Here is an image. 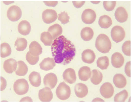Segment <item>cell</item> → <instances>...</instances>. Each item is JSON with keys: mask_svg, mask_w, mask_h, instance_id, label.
<instances>
[{"mask_svg": "<svg viewBox=\"0 0 131 102\" xmlns=\"http://www.w3.org/2000/svg\"><path fill=\"white\" fill-rule=\"evenodd\" d=\"M51 51L56 63L64 65L70 63L76 53L74 45L63 36L54 40L51 45Z\"/></svg>", "mask_w": 131, "mask_h": 102, "instance_id": "cell-1", "label": "cell"}, {"mask_svg": "<svg viewBox=\"0 0 131 102\" xmlns=\"http://www.w3.org/2000/svg\"><path fill=\"white\" fill-rule=\"evenodd\" d=\"M95 45L97 49L103 54L109 53L112 48V43L109 38L104 34H100L97 37Z\"/></svg>", "mask_w": 131, "mask_h": 102, "instance_id": "cell-2", "label": "cell"}, {"mask_svg": "<svg viewBox=\"0 0 131 102\" xmlns=\"http://www.w3.org/2000/svg\"><path fill=\"white\" fill-rule=\"evenodd\" d=\"M70 88L64 82L59 84L57 88L56 93L57 97L61 100H65L69 98L71 95Z\"/></svg>", "mask_w": 131, "mask_h": 102, "instance_id": "cell-3", "label": "cell"}, {"mask_svg": "<svg viewBox=\"0 0 131 102\" xmlns=\"http://www.w3.org/2000/svg\"><path fill=\"white\" fill-rule=\"evenodd\" d=\"M14 89L16 93L19 95L26 94L29 90L28 81L24 79L17 80L14 84Z\"/></svg>", "mask_w": 131, "mask_h": 102, "instance_id": "cell-4", "label": "cell"}, {"mask_svg": "<svg viewBox=\"0 0 131 102\" xmlns=\"http://www.w3.org/2000/svg\"><path fill=\"white\" fill-rule=\"evenodd\" d=\"M111 35L113 40L116 43H118L122 41L125 38L126 33L123 28L116 26L112 29Z\"/></svg>", "mask_w": 131, "mask_h": 102, "instance_id": "cell-5", "label": "cell"}, {"mask_svg": "<svg viewBox=\"0 0 131 102\" xmlns=\"http://www.w3.org/2000/svg\"><path fill=\"white\" fill-rule=\"evenodd\" d=\"M7 15L10 20L12 22H16L20 19L22 16V10L19 6H12L8 9Z\"/></svg>", "mask_w": 131, "mask_h": 102, "instance_id": "cell-6", "label": "cell"}, {"mask_svg": "<svg viewBox=\"0 0 131 102\" xmlns=\"http://www.w3.org/2000/svg\"><path fill=\"white\" fill-rule=\"evenodd\" d=\"M57 18V14L54 10L49 9L45 10L42 14V19L43 22L47 24L55 22Z\"/></svg>", "mask_w": 131, "mask_h": 102, "instance_id": "cell-7", "label": "cell"}, {"mask_svg": "<svg viewBox=\"0 0 131 102\" xmlns=\"http://www.w3.org/2000/svg\"><path fill=\"white\" fill-rule=\"evenodd\" d=\"M81 19L82 22L87 24L93 23L96 19V14L95 11L91 9L85 10L82 13Z\"/></svg>", "mask_w": 131, "mask_h": 102, "instance_id": "cell-8", "label": "cell"}, {"mask_svg": "<svg viewBox=\"0 0 131 102\" xmlns=\"http://www.w3.org/2000/svg\"><path fill=\"white\" fill-rule=\"evenodd\" d=\"M100 93L105 98H110L112 97L114 93V89L112 85L108 82L104 83L100 88Z\"/></svg>", "mask_w": 131, "mask_h": 102, "instance_id": "cell-9", "label": "cell"}, {"mask_svg": "<svg viewBox=\"0 0 131 102\" xmlns=\"http://www.w3.org/2000/svg\"><path fill=\"white\" fill-rule=\"evenodd\" d=\"M58 82L57 77L56 74L50 73L47 74L43 78V84L45 87L51 89L55 88Z\"/></svg>", "mask_w": 131, "mask_h": 102, "instance_id": "cell-10", "label": "cell"}, {"mask_svg": "<svg viewBox=\"0 0 131 102\" xmlns=\"http://www.w3.org/2000/svg\"><path fill=\"white\" fill-rule=\"evenodd\" d=\"M53 93L51 89L45 87L40 90L39 92V98L42 102H50L53 98Z\"/></svg>", "mask_w": 131, "mask_h": 102, "instance_id": "cell-11", "label": "cell"}, {"mask_svg": "<svg viewBox=\"0 0 131 102\" xmlns=\"http://www.w3.org/2000/svg\"><path fill=\"white\" fill-rule=\"evenodd\" d=\"M62 76L64 80L69 84H74L76 81L75 72L73 69L69 68L66 69Z\"/></svg>", "mask_w": 131, "mask_h": 102, "instance_id": "cell-12", "label": "cell"}, {"mask_svg": "<svg viewBox=\"0 0 131 102\" xmlns=\"http://www.w3.org/2000/svg\"><path fill=\"white\" fill-rule=\"evenodd\" d=\"M115 18L119 22L122 23L126 22L128 18L127 11L123 7H120L117 8L115 11Z\"/></svg>", "mask_w": 131, "mask_h": 102, "instance_id": "cell-13", "label": "cell"}, {"mask_svg": "<svg viewBox=\"0 0 131 102\" xmlns=\"http://www.w3.org/2000/svg\"><path fill=\"white\" fill-rule=\"evenodd\" d=\"M74 91L76 95L78 97L83 98L88 94V87L83 83H78L75 86Z\"/></svg>", "mask_w": 131, "mask_h": 102, "instance_id": "cell-14", "label": "cell"}, {"mask_svg": "<svg viewBox=\"0 0 131 102\" xmlns=\"http://www.w3.org/2000/svg\"><path fill=\"white\" fill-rule=\"evenodd\" d=\"M17 64L18 63L15 59L10 58L4 62L3 67L6 73L11 74L13 72L16 71L18 66Z\"/></svg>", "mask_w": 131, "mask_h": 102, "instance_id": "cell-15", "label": "cell"}, {"mask_svg": "<svg viewBox=\"0 0 131 102\" xmlns=\"http://www.w3.org/2000/svg\"><path fill=\"white\" fill-rule=\"evenodd\" d=\"M96 58L95 54L92 50L87 49L84 50L82 54V61L85 63L91 64L94 62Z\"/></svg>", "mask_w": 131, "mask_h": 102, "instance_id": "cell-16", "label": "cell"}, {"mask_svg": "<svg viewBox=\"0 0 131 102\" xmlns=\"http://www.w3.org/2000/svg\"><path fill=\"white\" fill-rule=\"evenodd\" d=\"M124 62V58L122 55L120 53H114L112 56V64L115 68H119L122 67Z\"/></svg>", "mask_w": 131, "mask_h": 102, "instance_id": "cell-17", "label": "cell"}, {"mask_svg": "<svg viewBox=\"0 0 131 102\" xmlns=\"http://www.w3.org/2000/svg\"><path fill=\"white\" fill-rule=\"evenodd\" d=\"M40 68L45 71L52 70L56 66V63L53 58L44 59L39 64Z\"/></svg>", "mask_w": 131, "mask_h": 102, "instance_id": "cell-18", "label": "cell"}, {"mask_svg": "<svg viewBox=\"0 0 131 102\" xmlns=\"http://www.w3.org/2000/svg\"><path fill=\"white\" fill-rule=\"evenodd\" d=\"M18 31L20 34L23 36L28 35L31 31L30 24L26 20L21 21L18 26Z\"/></svg>", "mask_w": 131, "mask_h": 102, "instance_id": "cell-19", "label": "cell"}, {"mask_svg": "<svg viewBox=\"0 0 131 102\" xmlns=\"http://www.w3.org/2000/svg\"><path fill=\"white\" fill-rule=\"evenodd\" d=\"M114 84L117 88L122 89L127 84V80L123 75L117 74L114 75L113 79Z\"/></svg>", "mask_w": 131, "mask_h": 102, "instance_id": "cell-20", "label": "cell"}, {"mask_svg": "<svg viewBox=\"0 0 131 102\" xmlns=\"http://www.w3.org/2000/svg\"><path fill=\"white\" fill-rule=\"evenodd\" d=\"M29 52L35 57H38L42 53V48L37 42L34 41L30 43L29 46Z\"/></svg>", "mask_w": 131, "mask_h": 102, "instance_id": "cell-21", "label": "cell"}, {"mask_svg": "<svg viewBox=\"0 0 131 102\" xmlns=\"http://www.w3.org/2000/svg\"><path fill=\"white\" fill-rule=\"evenodd\" d=\"M29 80L30 84L35 87H38L41 85V78L40 73L36 72L30 73L29 76Z\"/></svg>", "mask_w": 131, "mask_h": 102, "instance_id": "cell-22", "label": "cell"}, {"mask_svg": "<svg viewBox=\"0 0 131 102\" xmlns=\"http://www.w3.org/2000/svg\"><path fill=\"white\" fill-rule=\"evenodd\" d=\"M91 72L90 68L86 66L82 67L79 71V79L81 81H86L90 78Z\"/></svg>", "mask_w": 131, "mask_h": 102, "instance_id": "cell-23", "label": "cell"}, {"mask_svg": "<svg viewBox=\"0 0 131 102\" xmlns=\"http://www.w3.org/2000/svg\"><path fill=\"white\" fill-rule=\"evenodd\" d=\"M48 32L51 35L54 40L62 34V28L60 24H56L49 27Z\"/></svg>", "mask_w": 131, "mask_h": 102, "instance_id": "cell-24", "label": "cell"}, {"mask_svg": "<svg viewBox=\"0 0 131 102\" xmlns=\"http://www.w3.org/2000/svg\"><path fill=\"white\" fill-rule=\"evenodd\" d=\"M91 72L92 75L90 78L91 82L95 85L100 84L103 78V74L101 72L97 69H94Z\"/></svg>", "mask_w": 131, "mask_h": 102, "instance_id": "cell-25", "label": "cell"}, {"mask_svg": "<svg viewBox=\"0 0 131 102\" xmlns=\"http://www.w3.org/2000/svg\"><path fill=\"white\" fill-rule=\"evenodd\" d=\"M94 33L93 29L89 27L84 28L81 30V36L82 40L85 41H89L93 37Z\"/></svg>", "mask_w": 131, "mask_h": 102, "instance_id": "cell-26", "label": "cell"}, {"mask_svg": "<svg viewBox=\"0 0 131 102\" xmlns=\"http://www.w3.org/2000/svg\"><path fill=\"white\" fill-rule=\"evenodd\" d=\"M99 24L102 28H108L112 24V20L108 15H102L99 19Z\"/></svg>", "mask_w": 131, "mask_h": 102, "instance_id": "cell-27", "label": "cell"}, {"mask_svg": "<svg viewBox=\"0 0 131 102\" xmlns=\"http://www.w3.org/2000/svg\"><path fill=\"white\" fill-rule=\"evenodd\" d=\"M18 66L15 71L17 75L22 76L25 75L28 71V66L23 61H19L17 62Z\"/></svg>", "mask_w": 131, "mask_h": 102, "instance_id": "cell-28", "label": "cell"}, {"mask_svg": "<svg viewBox=\"0 0 131 102\" xmlns=\"http://www.w3.org/2000/svg\"><path fill=\"white\" fill-rule=\"evenodd\" d=\"M41 40L45 46H51L53 43L52 36L48 32H43L41 33Z\"/></svg>", "mask_w": 131, "mask_h": 102, "instance_id": "cell-29", "label": "cell"}, {"mask_svg": "<svg viewBox=\"0 0 131 102\" xmlns=\"http://www.w3.org/2000/svg\"><path fill=\"white\" fill-rule=\"evenodd\" d=\"M12 53L11 48L8 43L4 42L1 45V57L5 58L10 56Z\"/></svg>", "mask_w": 131, "mask_h": 102, "instance_id": "cell-30", "label": "cell"}, {"mask_svg": "<svg viewBox=\"0 0 131 102\" xmlns=\"http://www.w3.org/2000/svg\"><path fill=\"white\" fill-rule=\"evenodd\" d=\"M97 66L101 70H105L108 67L109 65L108 58L104 56L99 58L97 61Z\"/></svg>", "mask_w": 131, "mask_h": 102, "instance_id": "cell-31", "label": "cell"}, {"mask_svg": "<svg viewBox=\"0 0 131 102\" xmlns=\"http://www.w3.org/2000/svg\"><path fill=\"white\" fill-rule=\"evenodd\" d=\"M28 42L24 38H17L15 42V46H16V49L18 51H24L27 47Z\"/></svg>", "mask_w": 131, "mask_h": 102, "instance_id": "cell-32", "label": "cell"}, {"mask_svg": "<svg viewBox=\"0 0 131 102\" xmlns=\"http://www.w3.org/2000/svg\"><path fill=\"white\" fill-rule=\"evenodd\" d=\"M128 97V93L126 90L117 94L114 97V102H124Z\"/></svg>", "mask_w": 131, "mask_h": 102, "instance_id": "cell-33", "label": "cell"}, {"mask_svg": "<svg viewBox=\"0 0 131 102\" xmlns=\"http://www.w3.org/2000/svg\"><path fill=\"white\" fill-rule=\"evenodd\" d=\"M26 61L29 64L31 65H35L39 61V56L35 57L33 56L29 51L26 54Z\"/></svg>", "mask_w": 131, "mask_h": 102, "instance_id": "cell-34", "label": "cell"}, {"mask_svg": "<svg viewBox=\"0 0 131 102\" xmlns=\"http://www.w3.org/2000/svg\"><path fill=\"white\" fill-rule=\"evenodd\" d=\"M131 41H127L124 43L122 46V50L124 54L127 56L131 55Z\"/></svg>", "mask_w": 131, "mask_h": 102, "instance_id": "cell-35", "label": "cell"}, {"mask_svg": "<svg viewBox=\"0 0 131 102\" xmlns=\"http://www.w3.org/2000/svg\"><path fill=\"white\" fill-rule=\"evenodd\" d=\"M70 18L67 12L64 11L61 12V13L58 14V20L61 22L62 24H65L69 22Z\"/></svg>", "mask_w": 131, "mask_h": 102, "instance_id": "cell-36", "label": "cell"}, {"mask_svg": "<svg viewBox=\"0 0 131 102\" xmlns=\"http://www.w3.org/2000/svg\"><path fill=\"white\" fill-rule=\"evenodd\" d=\"M116 1H104L103 6L105 10L107 11H112L114 9L116 6Z\"/></svg>", "mask_w": 131, "mask_h": 102, "instance_id": "cell-37", "label": "cell"}, {"mask_svg": "<svg viewBox=\"0 0 131 102\" xmlns=\"http://www.w3.org/2000/svg\"><path fill=\"white\" fill-rule=\"evenodd\" d=\"M130 67L131 62L129 61L126 63L125 67V73L126 75L129 77H131Z\"/></svg>", "mask_w": 131, "mask_h": 102, "instance_id": "cell-38", "label": "cell"}, {"mask_svg": "<svg viewBox=\"0 0 131 102\" xmlns=\"http://www.w3.org/2000/svg\"><path fill=\"white\" fill-rule=\"evenodd\" d=\"M1 91H2L4 90L6 87L7 83L6 80L4 78L1 77Z\"/></svg>", "mask_w": 131, "mask_h": 102, "instance_id": "cell-39", "label": "cell"}, {"mask_svg": "<svg viewBox=\"0 0 131 102\" xmlns=\"http://www.w3.org/2000/svg\"><path fill=\"white\" fill-rule=\"evenodd\" d=\"M74 6L76 8H81V7L84 4L85 1L82 2H72Z\"/></svg>", "mask_w": 131, "mask_h": 102, "instance_id": "cell-40", "label": "cell"}, {"mask_svg": "<svg viewBox=\"0 0 131 102\" xmlns=\"http://www.w3.org/2000/svg\"><path fill=\"white\" fill-rule=\"evenodd\" d=\"M46 5L48 6H52V7H55L57 5L58 3V1L53 2H46L43 1Z\"/></svg>", "mask_w": 131, "mask_h": 102, "instance_id": "cell-41", "label": "cell"}, {"mask_svg": "<svg viewBox=\"0 0 131 102\" xmlns=\"http://www.w3.org/2000/svg\"><path fill=\"white\" fill-rule=\"evenodd\" d=\"M92 3H93L94 4H97L98 3H100V1L99 2H91Z\"/></svg>", "mask_w": 131, "mask_h": 102, "instance_id": "cell-42", "label": "cell"}]
</instances>
